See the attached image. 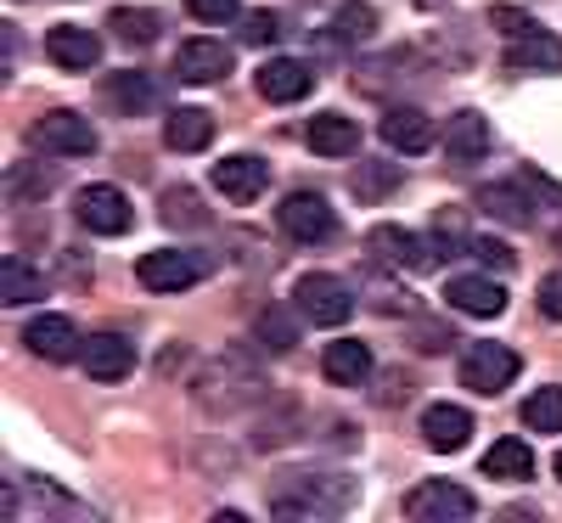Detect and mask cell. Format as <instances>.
I'll list each match as a JSON object with an SVG mask.
<instances>
[{
    "mask_svg": "<svg viewBox=\"0 0 562 523\" xmlns=\"http://www.w3.org/2000/svg\"><path fill=\"white\" fill-rule=\"evenodd\" d=\"M186 12L198 23H231V18H243V0H186Z\"/></svg>",
    "mask_w": 562,
    "mask_h": 523,
    "instance_id": "cell-35",
    "label": "cell"
},
{
    "mask_svg": "<svg viewBox=\"0 0 562 523\" xmlns=\"http://www.w3.org/2000/svg\"><path fill=\"white\" fill-rule=\"evenodd\" d=\"M254 85H259V97H265V102L288 108V102H304L310 90H315V68L299 63V57H270V63L254 74Z\"/></svg>",
    "mask_w": 562,
    "mask_h": 523,
    "instance_id": "cell-13",
    "label": "cell"
},
{
    "mask_svg": "<svg viewBox=\"0 0 562 523\" xmlns=\"http://www.w3.org/2000/svg\"><path fill=\"white\" fill-rule=\"evenodd\" d=\"M473 512H479V501L450 479H422L405 496V518H416V523H467Z\"/></svg>",
    "mask_w": 562,
    "mask_h": 523,
    "instance_id": "cell-9",
    "label": "cell"
},
{
    "mask_svg": "<svg viewBox=\"0 0 562 523\" xmlns=\"http://www.w3.org/2000/svg\"><path fill=\"white\" fill-rule=\"evenodd\" d=\"M524 427H535V434H562V389H535L524 400Z\"/></svg>",
    "mask_w": 562,
    "mask_h": 523,
    "instance_id": "cell-31",
    "label": "cell"
},
{
    "mask_svg": "<svg viewBox=\"0 0 562 523\" xmlns=\"http://www.w3.org/2000/svg\"><path fill=\"white\" fill-rule=\"evenodd\" d=\"M231 45H220V40H186L180 52H175V79H186V85H220L225 74H231Z\"/></svg>",
    "mask_w": 562,
    "mask_h": 523,
    "instance_id": "cell-17",
    "label": "cell"
},
{
    "mask_svg": "<svg viewBox=\"0 0 562 523\" xmlns=\"http://www.w3.org/2000/svg\"><path fill=\"white\" fill-rule=\"evenodd\" d=\"M108 29L124 40V45H153L158 40V12H147V7H113V18H108Z\"/></svg>",
    "mask_w": 562,
    "mask_h": 523,
    "instance_id": "cell-30",
    "label": "cell"
},
{
    "mask_svg": "<svg viewBox=\"0 0 562 523\" xmlns=\"http://www.w3.org/2000/svg\"><path fill=\"white\" fill-rule=\"evenodd\" d=\"M389 186H400V164H355V198L378 203Z\"/></svg>",
    "mask_w": 562,
    "mask_h": 523,
    "instance_id": "cell-32",
    "label": "cell"
},
{
    "mask_svg": "<svg viewBox=\"0 0 562 523\" xmlns=\"http://www.w3.org/2000/svg\"><path fill=\"white\" fill-rule=\"evenodd\" d=\"M164 220H169V225H209V214H198V198L186 192V186L164 192Z\"/></svg>",
    "mask_w": 562,
    "mask_h": 523,
    "instance_id": "cell-34",
    "label": "cell"
},
{
    "mask_svg": "<svg viewBox=\"0 0 562 523\" xmlns=\"http://www.w3.org/2000/svg\"><path fill=\"white\" fill-rule=\"evenodd\" d=\"M411 68H416L411 52H383V57H371V63L355 68V74H360L355 85L371 90V97H389V85H394V79H411Z\"/></svg>",
    "mask_w": 562,
    "mask_h": 523,
    "instance_id": "cell-28",
    "label": "cell"
},
{
    "mask_svg": "<svg viewBox=\"0 0 562 523\" xmlns=\"http://www.w3.org/2000/svg\"><path fill=\"white\" fill-rule=\"evenodd\" d=\"M276 225L288 231L293 243H304V248L333 243V236H338V214H333V203H326L321 192H288L281 209H276Z\"/></svg>",
    "mask_w": 562,
    "mask_h": 523,
    "instance_id": "cell-6",
    "label": "cell"
},
{
    "mask_svg": "<svg viewBox=\"0 0 562 523\" xmlns=\"http://www.w3.org/2000/svg\"><path fill=\"white\" fill-rule=\"evenodd\" d=\"M422 439H428V450H461L467 439H473V416H467L461 405H450V400H439V405H428L422 411Z\"/></svg>",
    "mask_w": 562,
    "mask_h": 523,
    "instance_id": "cell-23",
    "label": "cell"
},
{
    "mask_svg": "<svg viewBox=\"0 0 562 523\" xmlns=\"http://www.w3.org/2000/svg\"><path fill=\"white\" fill-rule=\"evenodd\" d=\"M45 57H52L63 74H90L102 63V40L79 29V23H57V29H45Z\"/></svg>",
    "mask_w": 562,
    "mask_h": 523,
    "instance_id": "cell-16",
    "label": "cell"
},
{
    "mask_svg": "<svg viewBox=\"0 0 562 523\" xmlns=\"http://www.w3.org/2000/svg\"><path fill=\"white\" fill-rule=\"evenodd\" d=\"M265 186H270V164L254 158V153H231V158L214 164V192H220L225 203H237V209L259 203Z\"/></svg>",
    "mask_w": 562,
    "mask_h": 523,
    "instance_id": "cell-12",
    "label": "cell"
},
{
    "mask_svg": "<svg viewBox=\"0 0 562 523\" xmlns=\"http://www.w3.org/2000/svg\"><path fill=\"white\" fill-rule=\"evenodd\" d=\"M164 141H169V153H203L214 141V113L209 108H175L164 119Z\"/></svg>",
    "mask_w": 562,
    "mask_h": 523,
    "instance_id": "cell-25",
    "label": "cell"
},
{
    "mask_svg": "<svg viewBox=\"0 0 562 523\" xmlns=\"http://www.w3.org/2000/svg\"><path fill=\"white\" fill-rule=\"evenodd\" d=\"M371 34H378V7H366V0H349V7H338L333 23H326V40L333 45H366Z\"/></svg>",
    "mask_w": 562,
    "mask_h": 523,
    "instance_id": "cell-26",
    "label": "cell"
},
{
    "mask_svg": "<svg viewBox=\"0 0 562 523\" xmlns=\"http://www.w3.org/2000/svg\"><path fill=\"white\" fill-rule=\"evenodd\" d=\"M243 40H248V45L281 40V12H248V18H243Z\"/></svg>",
    "mask_w": 562,
    "mask_h": 523,
    "instance_id": "cell-36",
    "label": "cell"
},
{
    "mask_svg": "<svg viewBox=\"0 0 562 523\" xmlns=\"http://www.w3.org/2000/svg\"><path fill=\"white\" fill-rule=\"evenodd\" d=\"M265 338H270V349H276V355H288V349L299 344V326H293L288 315H281V310H265V315H259V344H265Z\"/></svg>",
    "mask_w": 562,
    "mask_h": 523,
    "instance_id": "cell-33",
    "label": "cell"
},
{
    "mask_svg": "<svg viewBox=\"0 0 562 523\" xmlns=\"http://www.w3.org/2000/svg\"><path fill=\"white\" fill-rule=\"evenodd\" d=\"M551 467H557V479H562V450H557V461H551Z\"/></svg>",
    "mask_w": 562,
    "mask_h": 523,
    "instance_id": "cell-39",
    "label": "cell"
},
{
    "mask_svg": "<svg viewBox=\"0 0 562 523\" xmlns=\"http://www.w3.org/2000/svg\"><path fill=\"white\" fill-rule=\"evenodd\" d=\"M45 293V281H40V270L34 265H23L18 254H7V259H0V304H34Z\"/></svg>",
    "mask_w": 562,
    "mask_h": 523,
    "instance_id": "cell-27",
    "label": "cell"
},
{
    "mask_svg": "<svg viewBox=\"0 0 562 523\" xmlns=\"http://www.w3.org/2000/svg\"><path fill=\"white\" fill-rule=\"evenodd\" d=\"M23 344H29L40 360H74V355L85 349L79 326H74L68 315H34V326L23 332Z\"/></svg>",
    "mask_w": 562,
    "mask_h": 523,
    "instance_id": "cell-22",
    "label": "cell"
},
{
    "mask_svg": "<svg viewBox=\"0 0 562 523\" xmlns=\"http://www.w3.org/2000/svg\"><path fill=\"white\" fill-rule=\"evenodd\" d=\"M79 360H85V377H97V383H124L135 371V344L124 332H97V338H85Z\"/></svg>",
    "mask_w": 562,
    "mask_h": 523,
    "instance_id": "cell-15",
    "label": "cell"
},
{
    "mask_svg": "<svg viewBox=\"0 0 562 523\" xmlns=\"http://www.w3.org/2000/svg\"><path fill=\"white\" fill-rule=\"evenodd\" d=\"M304 141H310V153H321V158H355L360 153V124L349 113H315L304 124Z\"/></svg>",
    "mask_w": 562,
    "mask_h": 523,
    "instance_id": "cell-20",
    "label": "cell"
},
{
    "mask_svg": "<svg viewBox=\"0 0 562 523\" xmlns=\"http://www.w3.org/2000/svg\"><path fill=\"white\" fill-rule=\"evenodd\" d=\"M540 192H557L540 175H512V180H495L479 192V209L490 220H506V225H535L540 220Z\"/></svg>",
    "mask_w": 562,
    "mask_h": 523,
    "instance_id": "cell-5",
    "label": "cell"
},
{
    "mask_svg": "<svg viewBox=\"0 0 562 523\" xmlns=\"http://www.w3.org/2000/svg\"><path fill=\"white\" fill-rule=\"evenodd\" d=\"M445 304L461 310V315H479V321H495L506 310V288L490 276H450L445 281Z\"/></svg>",
    "mask_w": 562,
    "mask_h": 523,
    "instance_id": "cell-18",
    "label": "cell"
},
{
    "mask_svg": "<svg viewBox=\"0 0 562 523\" xmlns=\"http://www.w3.org/2000/svg\"><path fill=\"white\" fill-rule=\"evenodd\" d=\"M74 214H79V225L85 231H97V236H124L130 225H135V209H130V198L119 192V186H85V192L74 198Z\"/></svg>",
    "mask_w": 562,
    "mask_h": 523,
    "instance_id": "cell-10",
    "label": "cell"
},
{
    "mask_svg": "<svg viewBox=\"0 0 562 523\" xmlns=\"http://www.w3.org/2000/svg\"><path fill=\"white\" fill-rule=\"evenodd\" d=\"M484 479H501V485H529L535 479V450L518 439V434H506L484 450Z\"/></svg>",
    "mask_w": 562,
    "mask_h": 523,
    "instance_id": "cell-24",
    "label": "cell"
},
{
    "mask_svg": "<svg viewBox=\"0 0 562 523\" xmlns=\"http://www.w3.org/2000/svg\"><path fill=\"white\" fill-rule=\"evenodd\" d=\"M360 501V485L344 472H281L270 485V512L288 523H333Z\"/></svg>",
    "mask_w": 562,
    "mask_h": 523,
    "instance_id": "cell-1",
    "label": "cell"
},
{
    "mask_svg": "<svg viewBox=\"0 0 562 523\" xmlns=\"http://www.w3.org/2000/svg\"><path fill=\"white\" fill-rule=\"evenodd\" d=\"M203 259L198 254H186V248H153V254H140L135 276H140V288L147 293H186V288H198L203 281Z\"/></svg>",
    "mask_w": 562,
    "mask_h": 523,
    "instance_id": "cell-8",
    "label": "cell"
},
{
    "mask_svg": "<svg viewBox=\"0 0 562 523\" xmlns=\"http://www.w3.org/2000/svg\"><path fill=\"white\" fill-rule=\"evenodd\" d=\"M29 147L45 153V158H90V153L102 147V135H97V124H90L85 113L52 108V113H40L29 124Z\"/></svg>",
    "mask_w": 562,
    "mask_h": 523,
    "instance_id": "cell-2",
    "label": "cell"
},
{
    "mask_svg": "<svg viewBox=\"0 0 562 523\" xmlns=\"http://www.w3.org/2000/svg\"><path fill=\"white\" fill-rule=\"evenodd\" d=\"M467 248H473L484 265H495V270H512V265H518V254H512L506 243H495V236H473V243H467Z\"/></svg>",
    "mask_w": 562,
    "mask_h": 523,
    "instance_id": "cell-37",
    "label": "cell"
},
{
    "mask_svg": "<svg viewBox=\"0 0 562 523\" xmlns=\"http://www.w3.org/2000/svg\"><path fill=\"white\" fill-rule=\"evenodd\" d=\"M378 130H383V141H389L394 153H428L434 147V119L422 113V108H411V102H394Z\"/></svg>",
    "mask_w": 562,
    "mask_h": 523,
    "instance_id": "cell-21",
    "label": "cell"
},
{
    "mask_svg": "<svg viewBox=\"0 0 562 523\" xmlns=\"http://www.w3.org/2000/svg\"><path fill=\"white\" fill-rule=\"evenodd\" d=\"M490 141H495V135H490V119H484L479 108H461V113L445 119V158H450L456 169L490 158Z\"/></svg>",
    "mask_w": 562,
    "mask_h": 523,
    "instance_id": "cell-14",
    "label": "cell"
},
{
    "mask_svg": "<svg viewBox=\"0 0 562 523\" xmlns=\"http://www.w3.org/2000/svg\"><path fill=\"white\" fill-rule=\"evenodd\" d=\"M293 304L310 326H344L355 315V288L333 270H304L293 281Z\"/></svg>",
    "mask_w": 562,
    "mask_h": 523,
    "instance_id": "cell-3",
    "label": "cell"
},
{
    "mask_svg": "<svg viewBox=\"0 0 562 523\" xmlns=\"http://www.w3.org/2000/svg\"><path fill=\"white\" fill-rule=\"evenodd\" d=\"M512 383H518V349H506V344H467V355H461V389L495 400Z\"/></svg>",
    "mask_w": 562,
    "mask_h": 523,
    "instance_id": "cell-7",
    "label": "cell"
},
{
    "mask_svg": "<svg viewBox=\"0 0 562 523\" xmlns=\"http://www.w3.org/2000/svg\"><path fill=\"white\" fill-rule=\"evenodd\" d=\"M321 371H326V383H338V389H360L371 371H378V360H371V344L360 338H333L321 349Z\"/></svg>",
    "mask_w": 562,
    "mask_h": 523,
    "instance_id": "cell-19",
    "label": "cell"
},
{
    "mask_svg": "<svg viewBox=\"0 0 562 523\" xmlns=\"http://www.w3.org/2000/svg\"><path fill=\"white\" fill-rule=\"evenodd\" d=\"M501 63H506V74H562V40L546 23H535L524 34H506Z\"/></svg>",
    "mask_w": 562,
    "mask_h": 523,
    "instance_id": "cell-11",
    "label": "cell"
},
{
    "mask_svg": "<svg viewBox=\"0 0 562 523\" xmlns=\"http://www.w3.org/2000/svg\"><path fill=\"white\" fill-rule=\"evenodd\" d=\"M102 97H108L119 113H140V108L158 102V85H153L147 74H113V79L102 85Z\"/></svg>",
    "mask_w": 562,
    "mask_h": 523,
    "instance_id": "cell-29",
    "label": "cell"
},
{
    "mask_svg": "<svg viewBox=\"0 0 562 523\" xmlns=\"http://www.w3.org/2000/svg\"><path fill=\"white\" fill-rule=\"evenodd\" d=\"M540 315H546V321H562V270H551V276L540 281Z\"/></svg>",
    "mask_w": 562,
    "mask_h": 523,
    "instance_id": "cell-38",
    "label": "cell"
},
{
    "mask_svg": "<svg viewBox=\"0 0 562 523\" xmlns=\"http://www.w3.org/2000/svg\"><path fill=\"white\" fill-rule=\"evenodd\" d=\"M366 248L378 254V265H389V270H434L439 254L450 259V236H445V243H434V236L405 231V225H371Z\"/></svg>",
    "mask_w": 562,
    "mask_h": 523,
    "instance_id": "cell-4",
    "label": "cell"
}]
</instances>
